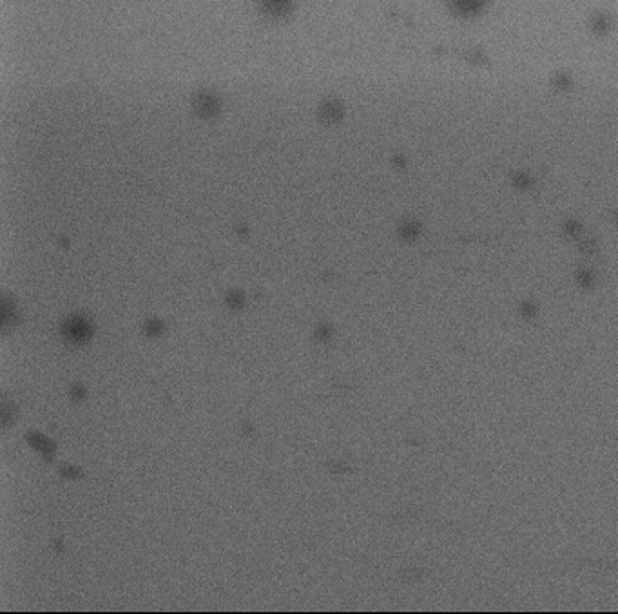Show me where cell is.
I'll list each match as a JSON object with an SVG mask.
<instances>
[{
  "label": "cell",
  "mask_w": 618,
  "mask_h": 614,
  "mask_svg": "<svg viewBox=\"0 0 618 614\" xmlns=\"http://www.w3.org/2000/svg\"><path fill=\"white\" fill-rule=\"evenodd\" d=\"M28 443L33 444L35 447H37L38 452L42 453L44 457H46L47 460L53 459V453H54V444L51 443V440L44 439L42 435H37V433H31L28 435Z\"/></svg>",
  "instance_id": "cell-1"
},
{
  "label": "cell",
  "mask_w": 618,
  "mask_h": 614,
  "mask_svg": "<svg viewBox=\"0 0 618 614\" xmlns=\"http://www.w3.org/2000/svg\"><path fill=\"white\" fill-rule=\"evenodd\" d=\"M67 337L73 339L75 343H82V341H85V339L89 337V330L88 326L84 325V323H76L73 321L71 325H69V328L66 330Z\"/></svg>",
  "instance_id": "cell-2"
},
{
  "label": "cell",
  "mask_w": 618,
  "mask_h": 614,
  "mask_svg": "<svg viewBox=\"0 0 618 614\" xmlns=\"http://www.w3.org/2000/svg\"><path fill=\"white\" fill-rule=\"evenodd\" d=\"M73 399H75V401H82V399H85V390L82 388V386H75V388H73Z\"/></svg>",
  "instance_id": "cell-3"
},
{
  "label": "cell",
  "mask_w": 618,
  "mask_h": 614,
  "mask_svg": "<svg viewBox=\"0 0 618 614\" xmlns=\"http://www.w3.org/2000/svg\"><path fill=\"white\" fill-rule=\"evenodd\" d=\"M62 475H64V476H80V475H82V473L76 471V469H66V468H62Z\"/></svg>",
  "instance_id": "cell-4"
},
{
  "label": "cell",
  "mask_w": 618,
  "mask_h": 614,
  "mask_svg": "<svg viewBox=\"0 0 618 614\" xmlns=\"http://www.w3.org/2000/svg\"><path fill=\"white\" fill-rule=\"evenodd\" d=\"M243 430H245V433L252 435V428H251V424H243Z\"/></svg>",
  "instance_id": "cell-5"
}]
</instances>
